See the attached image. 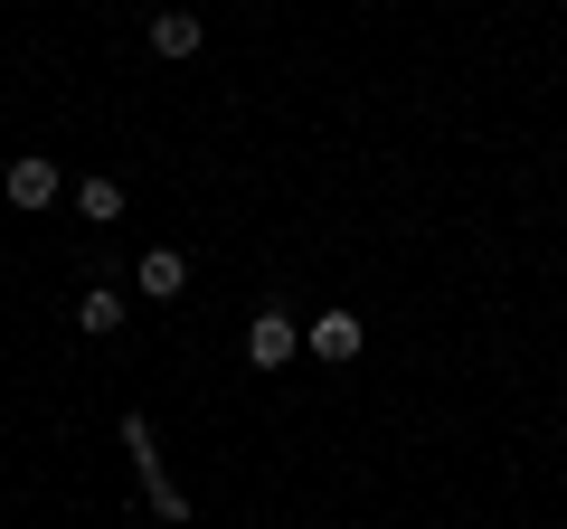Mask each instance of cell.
<instances>
[{
  "instance_id": "7",
  "label": "cell",
  "mask_w": 567,
  "mask_h": 529,
  "mask_svg": "<svg viewBox=\"0 0 567 529\" xmlns=\"http://www.w3.org/2000/svg\"><path fill=\"white\" fill-rule=\"evenodd\" d=\"M199 10H162V20H152V58H199Z\"/></svg>"
},
{
  "instance_id": "4",
  "label": "cell",
  "mask_w": 567,
  "mask_h": 529,
  "mask_svg": "<svg viewBox=\"0 0 567 529\" xmlns=\"http://www.w3.org/2000/svg\"><path fill=\"white\" fill-rule=\"evenodd\" d=\"M293 350H303V331H293V312H284V303H265L256 322H246V360H256L265 378H275V369L293 360Z\"/></svg>"
},
{
  "instance_id": "1",
  "label": "cell",
  "mask_w": 567,
  "mask_h": 529,
  "mask_svg": "<svg viewBox=\"0 0 567 529\" xmlns=\"http://www.w3.org/2000/svg\"><path fill=\"white\" fill-rule=\"evenodd\" d=\"M123 454H133V473H142V501H152V520L189 529V491L171 483V464H162V435H152V416H123Z\"/></svg>"
},
{
  "instance_id": "5",
  "label": "cell",
  "mask_w": 567,
  "mask_h": 529,
  "mask_svg": "<svg viewBox=\"0 0 567 529\" xmlns=\"http://www.w3.org/2000/svg\"><path fill=\"white\" fill-rule=\"evenodd\" d=\"M133 284L152 293V303H181V293H189V256H181V246H142Z\"/></svg>"
},
{
  "instance_id": "8",
  "label": "cell",
  "mask_w": 567,
  "mask_h": 529,
  "mask_svg": "<svg viewBox=\"0 0 567 529\" xmlns=\"http://www.w3.org/2000/svg\"><path fill=\"white\" fill-rule=\"evenodd\" d=\"M76 218H85V227H114V218H123V180L85 170V180H76Z\"/></svg>"
},
{
  "instance_id": "3",
  "label": "cell",
  "mask_w": 567,
  "mask_h": 529,
  "mask_svg": "<svg viewBox=\"0 0 567 529\" xmlns=\"http://www.w3.org/2000/svg\"><path fill=\"white\" fill-rule=\"evenodd\" d=\"M303 350H312V360H331V369H350V360L369 350V322H360V312H341V303H331V312H312Z\"/></svg>"
},
{
  "instance_id": "6",
  "label": "cell",
  "mask_w": 567,
  "mask_h": 529,
  "mask_svg": "<svg viewBox=\"0 0 567 529\" xmlns=\"http://www.w3.org/2000/svg\"><path fill=\"white\" fill-rule=\"evenodd\" d=\"M76 331H85V341H114V331H123V293L114 284H85L76 293Z\"/></svg>"
},
{
  "instance_id": "2",
  "label": "cell",
  "mask_w": 567,
  "mask_h": 529,
  "mask_svg": "<svg viewBox=\"0 0 567 529\" xmlns=\"http://www.w3.org/2000/svg\"><path fill=\"white\" fill-rule=\"evenodd\" d=\"M58 189H66V170L48 162V152H20V162L0 170V199L10 208H58Z\"/></svg>"
}]
</instances>
